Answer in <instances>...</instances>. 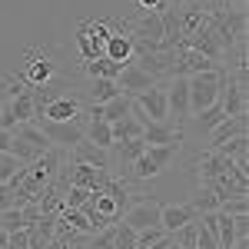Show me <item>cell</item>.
Masks as SVG:
<instances>
[{"label":"cell","mask_w":249,"mask_h":249,"mask_svg":"<svg viewBox=\"0 0 249 249\" xmlns=\"http://www.w3.org/2000/svg\"><path fill=\"white\" fill-rule=\"evenodd\" d=\"M87 199H90V190L70 186V190H67V210H80V206H83Z\"/></svg>","instance_id":"obj_32"},{"label":"cell","mask_w":249,"mask_h":249,"mask_svg":"<svg viewBox=\"0 0 249 249\" xmlns=\"http://www.w3.org/2000/svg\"><path fill=\"white\" fill-rule=\"evenodd\" d=\"M230 170H232V160H226V156L219 153V150H213V146H206L203 153L196 156V163H193V173L203 179V186L213 183V179H219V176H226Z\"/></svg>","instance_id":"obj_9"},{"label":"cell","mask_w":249,"mask_h":249,"mask_svg":"<svg viewBox=\"0 0 249 249\" xmlns=\"http://www.w3.org/2000/svg\"><path fill=\"white\" fill-rule=\"evenodd\" d=\"M103 57L113 60V63H126V60L133 57V40L126 37L123 30H113V37L103 43Z\"/></svg>","instance_id":"obj_16"},{"label":"cell","mask_w":249,"mask_h":249,"mask_svg":"<svg viewBox=\"0 0 249 249\" xmlns=\"http://www.w3.org/2000/svg\"><path fill=\"white\" fill-rule=\"evenodd\" d=\"M160 210H163V203L153 199V196L150 199H133V206L126 210L123 223L133 232H143V230H150V226H160Z\"/></svg>","instance_id":"obj_6"},{"label":"cell","mask_w":249,"mask_h":249,"mask_svg":"<svg viewBox=\"0 0 249 249\" xmlns=\"http://www.w3.org/2000/svg\"><path fill=\"white\" fill-rule=\"evenodd\" d=\"M90 96H93V103H107V100L120 96V90H116V80H93Z\"/></svg>","instance_id":"obj_27"},{"label":"cell","mask_w":249,"mask_h":249,"mask_svg":"<svg viewBox=\"0 0 249 249\" xmlns=\"http://www.w3.org/2000/svg\"><path fill=\"white\" fill-rule=\"evenodd\" d=\"M196 219V210H193L190 203H170V206H163L160 210V230L163 232H176L179 226H186Z\"/></svg>","instance_id":"obj_14"},{"label":"cell","mask_w":249,"mask_h":249,"mask_svg":"<svg viewBox=\"0 0 249 249\" xmlns=\"http://www.w3.org/2000/svg\"><path fill=\"white\" fill-rule=\"evenodd\" d=\"M160 80L156 77H150L146 70H140L136 63H123V70L116 73V90L120 93H126V96H140V93H146V90H153Z\"/></svg>","instance_id":"obj_8"},{"label":"cell","mask_w":249,"mask_h":249,"mask_svg":"<svg viewBox=\"0 0 249 249\" xmlns=\"http://www.w3.org/2000/svg\"><path fill=\"white\" fill-rule=\"evenodd\" d=\"M120 70H123V63H113V60H107V57L83 60V73L90 80H116Z\"/></svg>","instance_id":"obj_21"},{"label":"cell","mask_w":249,"mask_h":249,"mask_svg":"<svg viewBox=\"0 0 249 249\" xmlns=\"http://www.w3.org/2000/svg\"><path fill=\"white\" fill-rule=\"evenodd\" d=\"M136 3H140V10H160L163 0H136Z\"/></svg>","instance_id":"obj_34"},{"label":"cell","mask_w":249,"mask_h":249,"mask_svg":"<svg viewBox=\"0 0 249 249\" xmlns=\"http://www.w3.org/2000/svg\"><path fill=\"white\" fill-rule=\"evenodd\" d=\"M57 77V60L50 57V50H40V53H27V67H23V73L20 80L30 87V90H47V83Z\"/></svg>","instance_id":"obj_3"},{"label":"cell","mask_w":249,"mask_h":249,"mask_svg":"<svg viewBox=\"0 0 249 249\" xmlns=\"http://www.w3.org/2000/svg\"><path fill=\"white\" fill-rule=\"evenodd\" d=\"M179 150H183V143H173V146H146L143 156L130 163V176L140 179V183H143V179H153V176H160V173L176 160Z\"/></svg>","instance_id":"obj_1"},{"label":"cell","mask_w":249,"mask_h":249,"mask_svg":"<svg viewBox=\"0 0 249 249\" xmlns=\"http://www.w3.org/2000/svg\"><path fill=\"white\" fill-rule=\"evenodd\" d=\"M0 249H10V232L0 230Z\"/></svg>","instance_id":"obj_36"},{"label":"cell","mask_w":249,"mask_h":249,"mask_svg":"<svg viewBox=\"0 0 249 249\" xmlns=\"http://www.w3.org/2000/svg\"><path fill=\"white\" fill-rule=\"evenodd\" d=\"M83 140L96 143L100 150H110V146H113V133H110V123H107V120H87V126H83Z\"/></svg>","instance_id":"obj_23"},{"label":"cell","mask_w":249,"mask_h":249,"mask_svg":"<svg viewBox=\"0 0 249 249\" xmlns=\"http://www.w3.org/2000/svg\"><path fill=\"white\" fill-rule=\"evenodd\" d=\"M113 239H116V226H107L100 236H93V243L87 249H113Z\"/></svg>","instance_id":"obj_31"},{"label":"cell","mask_w":249,"mask_h":249,"mask_svg":"<svg viewBox=\"0 0 249 249\" xmlns=\"http://www.w3.org/2000/svg\"><path fill=\"white\" fill-rule=\"evenodd\" d=\"M110 150H116V160H120V163H133V160H140V156H143L146 143L136 136V140H126V143H113Z\"/></svg>","instance_id":"obj_26"},{"label":"cell","mask_w":249,"mask_h":249,"mask_svg":"<svg viewBox=\"0 0 249 249\" xmlns=\"http://www.w3.org/2000/svg\"><path fill=\"white\" fill-rule=\"evenodd\" d=\"M166 249H183V246H176V243H173V236H170V246H166Z\"/></svg>","instance_id":"obj_38"},{"label":"cell","mask_w":249,"mask_h":249,"mask_svg":"<svg viewBox=\"0 0 249 249\" xmlns=\"http://www.w3.org/2000/svg\"><path fill=\"white\" fill-rule=\"evenodd\" d=\"M140 140L146 146H173V143H183V130L173 123H146Z\"/></svg>","instance_id":"obj_13"},{"label":"cell","mask_w":249,"mask_h":249,"mask_svg":"<svg viewBox=\"0 0 249 249\" xmlns=\"http://www.w3.org/2000/svg\"><path fill=\"white\" fill-rule=\"evenodd\" d=\"M246 133V113L243 116H226L216 130L210 133V146H219V143H226V140H232V136Z\"/></svg>","instance_id":"obj_19"},{"label":"cell","mask_w":249,"mask_h":249,"mask_svg":"<svg viewBox=\"0 0 249 249\" xmlns=\"http://www.w3.org/2000/svg\"><path fill=\"white\" fill-rule=\"evenodd\" d=\"M223 7H232V10H246V0H219Z\"/></svg>","instance_id":"obj_35"},{"label":"cell","mask_w":249,"mask_h":249,"mask_svg":"<svg viewBox=\"0 0 249 249\" xmlns=\"http://www.w3.org/2000/svg\"><path fill=\"white\" fill-rule=\"evenodd\" d=\"M110 133H113V143H126V140H136V136H143V126L136 123L133 116H123V120L110 123Z\"/></svg>","instance_id":"obj_25"},{"label":"cell","mask_w":249,"mask_h":249,"mask_svg":"<svg viewBox=\"0 0 249 249\" xmlns=\"http://www.w3.org/2000/svg\"><path fill=\"white\" fill-rule=\"evenodd\" d=\"M10 133L17 136L20 143H27L30 150H37V153H47V150H53V146H50V140L40 133V126H34V123H20V126H14Z\"/></svg>","instance_id":"obj_20"},{"label":"cell","mask_w":249,"mask_h":249,"mask_svg":"<svg viewBox=\"0 0 249 249\" xmlns=\"http://www.w3.org/2000/svg\"><path fill=\"white\" fill-rule=\"evenodd\" d=\"M113 249H136V232L126 226V223H120L116 226V239H113Z\"/></svg>","instance_id":"obj_29"},{"label":"cell","mask_w":249,"mask_h":249,"mask_svg":"<svg viewBox=\"0 0 249 249\" xmlns=\"http://www.w3.org/2000/svg\"><path fill=\"white\" fill-rule=\"evenodd\" d=\"M10 100V113H14V123H30L34 113H37V103H34V90H23V93L7 96Z\"/></svg>","instance_id":"obj_17"},{"label":"cell","mask_w":249,"mask_h":249,"mask_svg":"<svg viewBox=\"0 0 249 249\" xmlns=\"http://www.w3.org/2000/svg\"><path fill=\"white\" fill-rule=\"evenodd\" d=\"M190 206L196 210V216H203V213H219V196H216L210 186H199V190L190 196Z\"/></svg>","instance_id":"obj_24"},{"label":"cell","mask_w":249,"mask_h":249,"mask_svg":"<svg viewBox=\"0 0 249 249\" xmlns=\"http://www.w3.org/2000/svg\"><path fill=\"white\" fill-rule=\"evenodd\" d=\"M219 103H223L226 116H243V113H246V83H239V80H232V77H226V73H223Z\"/></svg>","instance_id":"obj_12"},{"label":"cell","mask_w":249,"mask_h":249,"mask_svg":"<svg viewBox=\"0 0 249 249\" xmlns=\"http://www.w3.org/2000/svg\"><path fill=\"white\" fill-rule=\"evenodd\" d=\"M166 246H170V236H163L160 243H153V246H146V249H166Z\"/></svg>","instance_id":"obj_37"},{"label":"cell","mask_w":249,"mask_h":249,"mask_svg":"<svg viewBox=\"0 0 249 249\" xmlns=\"http://www.w3.org/2000/svg\"><path fill=\"white\" fill-rule=\"evenodd\" d=\"M67 183L70 186H80V190L100 193V190L110 186V176H107V170H96V166H87V163H73L67 170Z\"/></svg>","instance_id":"obj_10"},{"label":"cell","mask_w":249,"mask_h":249,"mask_svg":"<svg viewBox=\"0 0 249 249\" xmlns=\"http://www.w3.org/2000/svg\"><path fill=\"white\" fill-rule=\"evenodd\" d=\"M190 120H193V126H196L199 133H206V136H210L213 130H216V126H219V123L226 120V110H223V103L216 100L213 107H206V110H199V113H196V116H190Z\"/></svg>","instance_id":"obj_18"},{"label":"cell","mask_w":249,"mask_h":249,"mask_svg":"<svg viewBox=\"0 0 249 249\" xmlns=\"http://www.w3.org/2000/svg\"><path fill=\"white\" fill-rule=\"evenodd\" d=\"M30 123H34V126H40V133L50 140V146H63V150H73L80 140H83V123H80V120H73V123H53V120L34 116Z\"/></svg>","instance_id":"obj_4"},{"label":"cell","mask_w":249,"mask_h":249,"mask_svg":"<svg viewBox=\"0 0 249 249\" xmlns=\"http://www.w3.org/2000/svg\"><path fill=\"white\" fill-rule=\"evenodd\" d=\"M219 213H223V216H246L249 213V196H232V199H226V203L219 206Z\"/></svg>","instance_id":"obj_28"},{"label":"cell","mask_w":249,"mask_h":249,"mask_svg":"<svg viewBox=\"0 0 249 249\" xmlns=\"http://www.w3.org/2000/svg\"><path fill=\"white\" fill-rule=\"evenodd\" d=\"M163 236H170V232H163L160 226H150V230L136 232V249H146V246H153V243H160Z\"/></svg>","instance_id":"obj_30"},{"label":"cell","mask_w":249,"mask_h":249,"mask_svg":"<svg viewBox=\"0 0 249 249\" xmlns=\"http://www.w3.org/2000/svg\"><path fill=\"white\" fill-rule=\"evenodd\" d=\"M70 160L73 163H87V166H96V170H107L110 166V150H100L90 140H80L77 146L70 150Z\"/></svg>","instance_id":"obj_15"},{"label":"cell","mask_w":249,"mask_h":249,"mask_svg":"<svg viewBox=\"0 0 249 249\" xmlns=\"http://www.w3.org/2000/svg\"><path fill=\"white\" fill-rule=\"evenodd\" d=\"M133 100H136V107L150 116V123H170V107H166V87L163 83H156L153 90L133 96Z\"/></svg>","instance_id":"obj_11"},{"label":"cell","mask_w":249,"mask_h":249,"mask_svg":"<svg viewBox=\"0 0 249 249\" xmlns=\"http://www.w3.org/2000/svg\"><path fill=\"white\" fill-rule=\"evenodd\" d=\"M223 90V70H206V73H193L190 77V116L199 110L213 107Z\"/></svg>","instance_id":"obj_2"},{"label":"cell","mask_w":249,"mask_h":249,"mask_svg":"<svg viewBox=\"0 0 249 249\" xmlns=\"http://www.w3.org/2000/svg\"><path fill=\"white\" fill-rule=\"evenodd\" d=\"M166 107H170V116H176V126L183 130V123L190 120V77H170Z\"/></svg>","instance_id":"obj_5"},{"label":"cell","mask_w":249,"mask_h":249,"mask_svg":"<svg viewBox=\"0 0 249 249\" xmlns=\"http://www.w3.org/2000/svg\"><path fill=\"white\" fill-rule=\"evenodd\" d=\"M34 116L53 120V123H73L83 116V103H80V96H57V100H47L43 107H37Z\"/></svg>","instance_id":"obj_7"},{"label":"cell","mask_w":249,"mask_h":249,"mask_svg":"<svg viewBox=\"0 0 249 249\" xmlns=\"http://www.w3.org/2000/svg\"><path fill=\"white\" fill-rule=\"evenodd\" d=\"M23 173H27V163H20L10 153H0V186H17Z\"/></svg>","instance_id":"obj_22"},{"label":"cell","mask_w":249,"mask_h":249,"mask_svg":"<svg viewBox=\"0 0 249 249\" xmlns=\"http://www.w3.org/2000/svg\"><path fill=\"white\" fill-rule=\"evenodd\" d=\"M10 206H14V190L10 186H0V213L10 210Z\"/></svg>","instance_id":"obj_33"}]
</instances>
